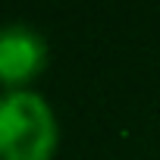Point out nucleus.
<instances>
[{"mask_svg":"<svg viewBox=\"0 0 160 160\" xmlns=\"http://www.w3.org/2000/svg\"><path fill=\"white\" fill-rule=\"evenodd\" d=\"M60 126L50 104L28 88L0 94V160H50Z\"/></svg>","mask_w":160,"mask_h":160,"instance_id":"obj_1","label":"nucleus"},{"mask_svg":"<svg viewBox=\"0 0 160 160\" xmlns=\"http://www.w3.org/2000/svg\"><path fill=\"white\" fill-rule=\"evenodd\" d=\"M47 63V41L25 22L0 25V82L10 91L25 88V82L44 69Z\"/></svg>","mask_w":160,"mask_h":160,"instance_id":"obj_2","label":"nucleus"}]
</instances>
